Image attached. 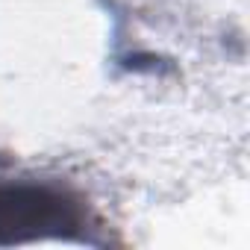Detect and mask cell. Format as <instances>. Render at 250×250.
Wrapping results in <instances>:
<instances>
[{"mask_svg":"<svg viewBox=\"0 0 250 250\" xmlns=\"http://www.w3.org/2000/svg\"><path fill=\"white\" fill-rule=\"evenodd\" d=\"M85 200L44 180L0 177V244L77 238L88 229Z\"/></svg>","mask_w":250,"mask_h":250,"instance_id":"6da1fadb","label":"cell"}]
</instances>
